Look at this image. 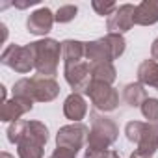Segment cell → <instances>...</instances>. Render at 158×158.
Segmentation results:
<instances>
[{
	"mask_svg": "<svg viewBox=\"0 0 158 158\" xmlns=\"http://www.w3.org/2000/svg\"><path fill=\"white\" fill-rule=\"evenodd\" d=\"M48 141V128L41 121H26L23 136L17 141L19 158H43V149Z\"/></svg>",
	"mask_w": 158,
	"mask_h": 158,
	"instance_id": "obj_1",
	"label": "cell"
},
{
	"mask_svg": "<svg viewBox=\"0 0 158 158\" xmlns=\"http://www.w3.org/2000/svg\"><path fill=\"white\" fill-rule=\"evenodd\" d=\"M125 39L119 34H108L97 41L86 43V60L95 65V63H104V61H114L125 52Z\"/></svg>",
	"mask_w": 158,
	"mask_h": 158,
	"instance_id": "obj_2",
	"label": "cell"
},
{
	"mask_svg": "<svg viewBox=\"0 0 158 158\" xmlns=\"http://www.w3.org/2000/svg\"><path fill=\"white\" fill-rule=\"evenodd\" d=\"M30 48L34 52V65L37 74L54 78V74L58 73L61 45L56 39H39L35 43H30Z\"/></svg>",
	"mask_w": 158,
	"mask_h": 158,
	"instance_id": "obj_3",
	"label": "cell"
},
{
	"mask_svg": "<svg viewBox=\"0 0 158 158\" xmlns=\"http://www.w3.org/2000/svg\"><path fill=\"white\" fill-rule=\"evenodd\" d=\"M89 119H91V130L88 136V149H95V151L108 149L117 139L119 134L117 125L110 117L101 115L97 110L89 112Z\"/></svg>",
	"mask_w": 158,
	"mask_h": 158,
	"instance_id": "obj_4",
	"label": "cell"
},
{
	"mask_svg": "<svg viewBox=\"0 0 158 158\" xmlns=\"http://www.w3.org/2000/svg\"><path fill=\"white\" fill-rule=\"evenodd\" d=\"M127 139L136 143V152L141 156H152L158 151V130L152 123H141V121H130L125 127Z\"/></svg>",
	"mask_w": 158,
	"mask_h": 158,
	"instance_id": "obj_5",
	"label": "cell"
},
{
	"mask_svg": "<svg viewBox=\"0 0 158 158\" xmlns=\"http://www.w3.org/2000/svg\"><path fill=\"white\" fill-rule=\"evenodd\" d=\"M86 95L91 99L93 108L97 112H112L119 104V93L106 82L91 80L89 88L86 89Z\"/></svg>",
	"mask_w": 158,
	"mask_h": 158,
	"instance_id": "obj_6",
	"label": "cell"
},
{
	"mask_svg": "<svg viewBox=\"0 0 158 158\" xmlns=\"http://www.w3.org/2000/svg\"><path fill=\"white\" fill-rule=\"evenodd\" d=\"M0 61H2L6 67L13 69L15 73H21V74H26L32 69H35V65H34V52H32L30 45H26V47H21V45L6 47Z\"/></svg>",
	"mask_w": 158,
	"mask_h": 158,
	"instance_id": "obj_7",
	"label": "cell"
},
{
	"mask_svg": "<svg viewBox=\"0 0 158 158\" xmlns=\"http://www.w3.org/2000/svg\"><path fill=\"white\" fill-rule=\"evenodd\" d=\"M88 136H89V128L84 123L65 125L56 134V147H65L78 152L82 149V145L88 141Z\"/></svg>",
	"mask_w": 158,
	"mask_h": 158,
	"instance_id": "obj_8",
	"label": "cell"
},
{
	"mask_svg": "<svg viewBox=\"0 0 158 158\" xmlns=\"http://www.w3.org/2000/svg\"><path fill=\"white\" fill-rule=\"evenodd\" d=\"M63 74L67 84L74 89V93H86V89L91 84V63L88 60L76 61V63H67L63 67Z\"/></svg>",
	"mask_w": 158,
	"mask_h": 158,
	"instance_id": "obj_9",
	"label": "cell"
},
{
	"mask_svg": "<svg viewBox=\"0 0 158 158\" xmlns=\"http://www.w3.org/2000/svg\"><path fill=\"white\" fill-rule=\"evenodd\" d=\"M32 84V101L35 102H50L60 95V86L54 78L50 76H43V74H35L30 78Z\"/></svg>",
	"mask_w": 158,
	"mask_h": 158,
	"instance_id": "obj_10",
	"label": "cell"
},
{
	"mask_svg": "<svg viewBox=\"0 0 158 158\" xmlns=\"http://www.w3.org/2000/svg\"><path fill=\"white\" fill-rule=\"evenodd\" d=\"M134 11H136V6L132 4H123V6H117V10L108 17V30L110 34H123V32H128L132 26H134Z\"/></svg>",
	"mask_w": 158,
	"mask_h": 158,
	"instance_id": "obj_11",
	"label": "cell"
},
{
	"mask_svg": "<svg viewBox=\"0 0 158 158\" xmlns=\"http://www.w3.org/2000/svg\"><path fill=\"white\" fill-rule=\"evenodd\" d=\"M32 108H34V101L23 99V97H13V99L6 101L2 104V110H0V119H2L4 123H17Z\"/></svg>",
	"mask_w": 158,
	"mask_h": 158,
	"instance_id": "obj_12",
	"label": "cell"
},
{
	"mask_svg": "<svg viewBox=\"0 0 158 158\" xmlns=\"http://www.w3.org/2000/svg\"><path fill=\"white\" fill-rule=\"evenodd\" d=\"M54 21H56V19H54L52 11H50L48 8H39V10H35V11L28 17L26 28H28V32L34 34V35H47V34L52 30Z\"/></svg>",
	"mask_w": 158,
	"mask_h": 158,
	"instance_id": "obj_13",
	"label": "cell"
},
{
	"mask_svg": "<svg viewBox=\"0 0 158 158\" xmlns=\"http://www.w3.org/2000/svg\"><path fill=\"white\" fill-rule=\"evenodd\" d=\"M63 114L73 123H80L88 115V102L80 93H71L63 102Z\"/></svg>",
	"mask_w": 158,
	"mask_h": 158,
	"instance_id": "obj_14",
	"label": "cell"
},
{
	"mask_svg": "<svg viewBox=\"0 0 158 158\" xmlns=\"http://www.w3.org/2000/svg\"><path fill=\"white\" fill-rule=\"evenodd\" d=\"M158 23V0H143L136 6L134 11V24L149 26Z\"/></svg>",
	"mask_w": 158,
	"mask_h": 158,
	"instance_id": "obj_15",
	"label": "cell"
},
{
	"mask_svg": "<svg viewBox=\"0 0 158 158\" xmlns=\"http://www.w3.org/2000/svg\"><path fill=\"white\" fill-rule=\"evenodd\" d=\"M61 54H63V63H76L86 60V43L76 41V39H67L61 43Z\"/></svg>",
	"mask_w": 158,
	"mask_h": 158,
	"instance_id": "obj_16",
	"label": "cell"
},
{
	"mask_svg": "<svg viewBox=\"0 0 158 158\" xmlns=\"http://www.w3.org/2000/svg\"><path fill=\"white\" fill-rule=\"evenodd\" d=\"M138 82L143 86H151L158 91V61L145 60L138 67Z\"/></svg>",
	"mask_w": 158,
	"mask_h": 158,
	"instance_id": "obj_17",
	"label": "cell"
},
{
	"mask_svg": "<svg viewBox=\"0 0 158 158\" xmlns=\"http://www.w3.org/2000/svg\"><path fill=\"white\" fill-rule=\"evenodd\" d=\"M147 91H145V86L139 84V82H132V84H127L125 89H123V101L128 104V106H141L145 101H147Z\"/></svg>",
	"mask_w": 158,
	"mask_h": 158,
	"instance_id": "obj_18",
	"label": "cell"
},
{
	"mask_svg": "<svg viewBox=\"0 0 158 158\" xmlns=\"http://www.w3.org/2000/svg\"><path fill=\"white\" fill-rule=\"evenodd\" d=\"M115 67L114 63L110 61H104V63H95L91 65V80H99V82H106V84H114L115 82Z\"/></svg>",
	"mask_w": 158,
	"mask_h": 158,
	"instance_id": "obj_19",
	"label": "cell"
},
{
	"mask_svg": "<svg viewBox=\"0 0 158 158\" xmlns=\"http://www.w3.org/2000/svg\"><path fill=\"white\" fill-rule=\"evenodd\" d=\"M143 117L147 119V123H156L158 121V99L149 97L141 106H139Z\"/></svg>",
	"mask_w": 158,
	"mask_h": 158,
	"instance_id": "obj_20",
	"label": "cell"
},
{
	"mask_svg": "<svg viewBox=\"0 0 158 158\" xmlns=\"http://www.w3.org/2000/svg\"><path fill=\"white\" fill-rule=\"evenodd\" d=\"M76 13H78V8L76 6H73V4H67V6H61L58 11H56V15H54V19H56V23H71L74 17H76Z\"/></svg>",
	"mask_w": 158,
	"mask_h": 158,
	"instance_id": "obj_21",
	"label": "cell"
},
{
	"mask_svg": "<svg viewBox=\"0 0 158 158\" xmlns=\"http://www.w3.org/2000/svg\"><path fill=\"white\" fill-rule=\"evenodd\" d=\"M24 125H26V121H17V123H11L10 127H8V139H10V143H15L17 145V141H19V138L23 136V130H24Z\"/></svg>",
	"mask_w": 158,
	"mask_h": 158,
	"instance_id": "obj_22",
	"label": "cell"
},
{
	"mask_svg": "<svg viewBox=\"0 0 158 158\" xmlns=\"http://www.w3.org/2000/svg\"><path fill=\"white\" fill-rule=\"evenodd\" d=\"M91 6H93V10H95L99 15H102V17H104V15L110 17V15L117 10V4H115V2H106V4H102V2H97V0H95Z\"/></svg>",
	"mask_w": 158,
	"mask_h": 158,
	"instance_id": "obj_23",
	"label": "cell"
},
{
	"mask_svg": "<svg viewBox=\"0 0 158 158\" xmlns=\"http://www.w3.org/2000/svg\"><path fill=\"white\" fill-rule=\"evenodd\" d=\"M84 158H119V154L115 151L104 149V151H95V149H88Z\"/></svg>",
	"mask_w": 158,
	"mask_h": 158,
	"instance_id": "obj_24",
	"label": "cell"
},
{
	"mask_svg": "<svg viewBox=\"0 0 158 158\" xmlns=\"http://www.w3.org/2000/svg\"><path fill=\"white\" fill-rule=\"evenodd\" d=\"M52 154L56 158H76V151H71V149H65V147H56Z\"/></svg>",
	"mask_w": 158,
	"mask_h": 158,
	"instance_id": "obj_25",
	"label": "cell"
},
{
	"mask_svg": "<svg viewBox=\"0 0 158 158\" xmlns=\"http://www.w3.org/2000/svg\"><path fill=\"white\" fill-rule=\"evenodd\" d=\"M151 58L154 61H158V37L152 41V47H151Z\"/></svg>",
	"mask_w": 158,
	"mask_h": 158,
	"instance_id": "obj_26",
	"label": "cell"
},
{
	"mask_svg": "<svg viewBox=\"0 0 158 158\" xmlns=\"http://www.w3.org/2000/svg\"><path fill=\"white\" fill-rule=\"evenodd\" d=\"M34 4H37V0H26V2H15L13 6H15V8H19V10H24V8H28V6H34Z\"/></svg>",
	"mask_w": 158,
	"mask_h": 158,
	"instance_id": "obj_27",
	"label": "cell"
},
{
	"mask_svg": "<svg viewBox=\"0 0 158 158\" xmlns=\"http://www.w3.org/2000/svg\"><path fill=\"white\" fill-rule=\"evenodd\" d=\"M0 158H15V156H11L10 152H6V151H4V152H0Z\"/></svg>",
	"mask_w": 158,
	"mask_h": 158,
	"instance_id": "obj_28",
	"label": "cell"
},
{
	"mask_svg": "<svg viewBox=\"0 0 158 158\" xmlns=\"http://www.w3.org/2000/svg\"><path fill=\"white\" fill-rule=\"evenodd\" d=\"M130 158H149V156H141V154H138V152H134V154H130Z\"/></svg>",
	"mask_w": 158,
	"mask_h": 158,
	"instance_id": "obj_29",
	"label": "cell"
},
{
	"mask_svg": "<svg viewBox=\"0 0 158 158\" xmlns=\"http://www.w3.org/2000/svg\"><path fill=\"white\" fill-rule=\"evenodd\" d=\"M48 158H56V156H54V154H52V156H48Z\"/></svg>",
	"mask_w": 158,
	"mask_h": 158,
	"instance_id": "obj_30",
	"label": "cell"
}]
</instances>
